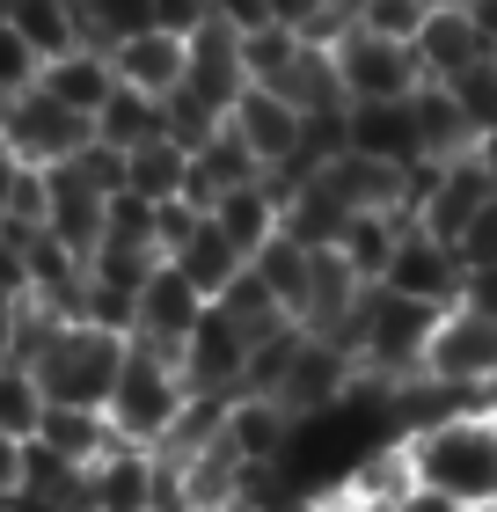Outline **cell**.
Segmentation results:
<instances>
[{"mask_svg":"<svg viewBox=\"0 0 497 512\" xmlns=\"http://www.w3.org/2000/svg\"><path fill=\"white\" fill-rule=\"evenodd\" d=\"M191 410V388H183V366L169 352H154V344H125V366H117V388H110V432L125 439V447H147L161 454V439L176 432V417Z\"/></svg>","mask_w":497,"mask_h":512,"instance_id":"cell-2","label":"cell"},{"mask_svg":"<svg viewBox=\"0 0 497 512\" xmlns=\"http://www.w3.org/2000/svg\"><path fill=\"white\" fill-rule=\"evenodd\" d=\"M205 308L212 300L191 286V278H183L169 256H161V271L147 278V286H139V322H132V344H154V352H183V344H191V330L205 322Z\"/></svg>","mask_w":497,"mask_h":512,"instance_id":"cell-9","label":"cell"},{"mask_svg":"<svg viewBox=\"0 0 497 512\" xmlns=\"http://www.w3.org/2000/svg\"><path fill=\"white\" fill-rule=\"evenodd\" d=\"M125 344L132 337H110V330H96V322H52L44 344L30 352L37 381H44V403L103 410L110 388H117V366H125Z\"/></svg>","mask_w":497,"mask_h":512,"instance_id":"cell-3","label":"cell"},{"mask_svg":"<svg viewBox=\"0 0 497 512\" xmlns=\"http://www.w3.org/2000/svg\"><path fill=\"white\" fill-rule=\"evenodd\" d=\"M337 81H344V103H410L424 88V66L410 44L395 37H373V30H344L337 44Z\"/></svg>","mask_w":497,"mask_h":512,"instance_id":"cell-6","label":"cell"},{"mask_svg":"<svg viewBox=\"0 0 497 512\" xmlns=\"http://www.w3.org/2000/svg\"><path fill=\"white\" fill-rule=\"evenodd\" d=\"M468 22H476V37H483V52L497 59V0H461Z\"/></svg>","mask_w":497,"mask_h":512,"instance_id":"cell-41","label":"cell"},{"mask_svg":"<svg viewBox=\"0 0 497 512\" xmlns=\"http://www.w3.org/2000/svg\"><path fill=\"white\" fill-rule=\"evenodd\" d=\"M286 439H293V417L271 403V395H227V410H220V447L242 461V469H278V454H286Z\"/></svg>","mask_w":497,"mask_h":512,"instance_id":"cell-12","label":"cell"},{"mask_svg":"<svg viewBox=\"0 0 497 512\" xmlns=\"http://www.w3.org/2000/svg\"><path fill=\"white\" fill-rule=\"evenodd\" d=\"M300 125H307V118H300L293 103H278L271 88H249V96L227 110V132L256 154V169H264V176L286 169V161L300 154Z\"/></svg>","mask_w":497,"mask_h":512,"instance_id":"cell-13","label":"cell"},{"mask_svg":"<svg viewBox=\"0 0 497 512\" xmlns=\"http://www.w3.org/2000/svg\"><path fill=\"white\" fill-rule=\"evenodd\" d=\"M22 469H30V439H8V432H0V505L22 498Z\"/></svg>","mask_w":497,"mask_h":512,"instance_id":"cell-38","label":"cell"},{"mask_svg":"<svg viewBox=\"0 0 497 512\" xmlns=\"http://www.w3.org/2000/svg\"><path fill=\"white\" fill-rule=\"evenodd\" d=\"M183 183H191V154H183L169 132H154L147 147L125 154V191H132V198L169 205V198H183Z\"/></svg>","mask_w":497,"mask_h":512,"instance_id":"cell-24","label":"cell"},{"mask_svg":"<svg viewBox=\"0 0 497 512\" xmlns=\"http://www.w3.org/2000/svg\"><path fill=\"white\" fill-rule=\"evenodd\" d=\"M439 88L454 96V110L468 118V132H476V139H490V132H497V59H476L468 74L439 81Z\"/></svg>","mask_w":497,"mask_h":512,"instance_id":"cell-31","label":"cell"},{"mask_svg":"<svg viewBox=\"0 0 497 512\" xmlns=\"http://www.w3.org/2000/svg\"><path fill=\"white\" fill-rule=\"evenodd\" d=\"M424 381L468 395V403H497V315L476 308V300H461V308L439 315L432 330V352H424Z\"/></svg>","mask_w":497,"mask_h":512,"instance_id":"cell-4","label":"cell"},{"mask_svg":"<svg viewBox=\"0 0 497 512\" xmlns=\"http://www.w3.org/2000/svg\"><path fill=\"white\" fill-rule=\"evenodd\" d=\"M15 183H22V161L0 147V227H8V205H15Z\"/></svg>","mask_w":497,"mask_h":512,"instance_id":"cell-42","label":"cell"},{"mask_svg":"<svg viewBox=\"0 0 497 512\" xmlns=\"http://www.w3.org/2000/svg\"><path fill=\"white\" fill-rule=\"evenodd\" d=\"M37 88H44L52 103H66L74 118H88V125H96V110L110 103V88H117V74H110V52L81 44V52H66V59H44V66H37Z\"/></svg>","mask_w":497,"mask_h":512,"instance_id":"cell-19","label":"cell"},{"mask_svg":"<svg viewBox=\"0 0 497 512\" xmlns=\"http://www.w3.org/2000/svg\"><path fill=\"white\" fill-rule=\"evenodd\" d=\"M8 22L22 30V44H30L37 59H66L81 52V0H8Z\"/></svg>","mask_w":497,"mask_h":512,"instance_id":"cell-22","label":"cell"},{"mask_svg":"<svg viewBox=\"0 0 497 512\" xmlns=\"http://www.w3.org/2000/svg\"><path fill=\"white\" fill-rule=\"evenodd\" d=\"M139 30H161L154 0H81V37L96 44V52H117V44L139 37Z\"/></svg>","mask_w":497,"mask_h":512,"instance_id":"cell-30","label":"cell"},{"mask_svg":"<svg viewBox=\"0 0 497 512\" xmlns=\"http://www.w3.org/2000/svg\"><path fill=\"white\" fill-rule=\"evenodd\" d=\"M322 512H329V505H322Z\"/></svg>","mask_w":497,"mask_h":512,"instance_id":"cell-45","label":"cell"},{"mask_svg":"<svg viewBox=\"0 0 497 512\" xmlns=\"http://www.w3.org/2000/svg\"><path fill=\"white\" fill-rule=\"evenodd\" d=\"M103 220H110V198L96 191V183H81V176H74V161L44 169V235H52V242L81 249V256H96Z\"/></svg>","mask_w":497,"mask_h":512,"instance_id":"cell-11","label":"cell"},{"mask_svg":"<svg viewBox=\"0 0 497 512\" xmlns=\"http://www.w3.org/2000/svg\"><path fill=\"white\" fill-rule=\"evenodd\" d=\"M271 96H278V103H293L300 118H337V110H344L337 52H329V44H300V52H293V66L271 81Z\"/></svg>","mask_w":497,"mask_h":512,"instance_id":"cell-20","label":"cell"},{"mask_svg":"<svg viewBox=\"0 0 497 512\" xmlns=\"http://www.w3.org/2000/svg\"><path fill=\"white\" fill-rule=\"evenodd\" d=\"M410 52H417V66H424V81H454V74H468L476 59H490L461 0H439V8H432V22L417 30V44H410Z\"/></svg>","mask_w":497,"mask_h":512,"instance_id":"cell-18","label":"cell"},{"mask_svg":"<svg viewBox=\"0 0 497 512\" xmlns=\"http://www.w3.org/2000/svg\"><path fill=\"white\" fill-rule=\"evenodd\" d=\"M37 447L59 454L66 469H96V461H103L110 447H125V439L110 432L103 410H66V403H52V410H44V425H37Z\"/></svg>","mask_w":497,"mask_h":512,"instance_id":"cell-21","label":"cell"},{"mask_svg":"<svg viewBox=\"0 0 497 512\" xmlns=\"http://www.w3.org/2000/svg\"><path fill=\"white\" fill-rule=\"evenodd\" d=\"M169 264H176L183 278H191V286H198L205 300H220V293L234 286V278L249 271V256L234 249V242H227V235H220L212 220H198V235L183 242V249H169Z\"/></svg>","mask_w":497,"mask_h":512,"instance_id":"cell-23","label":"cell"},{"mask_svg":"<svg viewBox=\"0 0 497 512\" xmlns=\"http://www.w3.org/2000/svg\"><path fill=\"white\" fill-rule=\"evenodd\" d=\"M381 293L424 300V308H461V300H468V264L454 256V242L424 235V227L410 220L395 235V256H388V271H381Z\"/></svg>","mask_w":497,"mask_h":512,"instance_id":"cell-7","label":"cell"},{"mask_svg":"<svg viewBox=\"0 0 497 512\" xmlns=\"http://www.w3.org/2000/svg\"><path fill=\"white\" fill-rule=\"evenodd\" d=\"M0 512H22V505H15V498H8V505H0Z\"/></svg>","mask_w":497,"mask_h":512,"instance_id":"cell-44","label":"cell"},{"mask_svg":"<svg viewBox=\"0 0 497 512\" xmlns=\"http://www.w3.org/2000/svg\"><path fill=\"white\" fill-rule=\"evenodd\" d=\"M454 256L468 264V286H476L483 271H497V198H490L483 213H476V220L461 227V242H454Z\"/></svg>","mask_w":497,"mask_h":512,"instance_id":"cell-35","label":"cell"},{"mask_svg":"<svg viewBox=\"0 0 497 512\" xmlns=\"http://www.w3.org/2000/svg\"><path fill=\"white\" fill-rule=\"evenodd\" d=\"M249 359H256V344L234 330L220 308H205V322L191 330V344L176 352L183 388H191V395H212V403H227V395L249 388Z\"/></svg>","mask_w":497,"mask_h":512,"instance_id":"cell-8","label":"cell"},{"mask_svg":"<svg viewBox=\"0 0 497 512\" xmlns=\"http://www.w3.org/2000/svg\"><path fill=\"white\" fill-rule=\"evenodd\" d=\"M161 483V454L147 447H110L96 469H88V512H147Z\"/></svg>","mask_w":497,"mask_h":512,"instance_id":"cell-17","label":"cell"},{"mask_svg":"<svg viewBox=\"0 0 497 512\" xmlns=\"http://www.w3.org/2000/svg\"><path fill=\"white\" fill-rule=\"evenodd\" d=\"M147 512H198V498L183 491V476L169 469V461H161V483H154V505Z\"/></svg>","mask_w":497,"mask_h":512,"instance_id":"cell-39","label":"cell"},{"mask_svg":"<svg viewBox=\"0 0 497 512\" xmlns=\"http://www.w3.org/2000/svg\"><path fill=\"white\" fill-rule=\"evenodd\" d=\"M322 183L351 205V213L410 220V169H388V161H366V154H337V161L322 169Z\"/></svg>","mask_w":497,"mask_h":512,"instance_id":"cell-16","label":"cell"},{"mask_svg":"<svg viewBox=\"0 0 497 512\" xmlns=\"http://www.w3.org/2000/svg\"><path fill=\"white\" fill-rule=\"evenodd\" d=\"M44 381H37V366H22V359H0V432L8 439H37L44 425Z\"/></svg>","mask_w":497,"mask_h":512,"instance_id":"cell-29","label":"cell"},{"mask_svg":"<svg viewBox=\"0 0 497 512\" xmlns=\"http://www.w3.org/2000/svg\"><path fill=\"white\" fill-rule=\"evenodd\" d=\"M30 235L22 227H0V308H30Z\"/></svg>","mask_w":497,"mask_h":512,"instance_id":"cell-36","label":"cell"},{"mask_svg":"<svg viewBox=\"0 0 497 512\" xmlns=\"http://www.w3.org/2000/svg\"><path fill=\"white\" fill-rule=\"evenodd\" d=\"M249 271L264 278V286H271V300H278V308H286V315L300 322V308H307V278H315V249H307V242H293L286 227H278V235L249 256Z\"/></svg>","mask_w":497,"mask_h":512,"instance_id":"cell-25","label":"cell"},{"mask_svg":"<svg viewBox=\"0 0 497 512\" xmlns=\"http://www.w3.org/2000/svg\"><path fill=\"white\" fill-rule=\"evenodd\" d=\"M395 512H461V505L446 498V491H432V483H410V491L395 498Z\"/></svg>","mask_w":497,"mask_h":512,"instance_id":"cell-40","label":"cell"},{"mask_svg":"<svg viewBox=\"0 0 497 512\" xmlns=\"http://www.w3.org/2000/svg\"><path fill=\"white\" fill-rule=\"evenodd\" d=\"M410 476L446 491L461 512H490L497 505V410H454L432 425L402 432Z\"/></svg>","mask_w":497,"mask_h":512,"instance_id":"cell-1","label":"cell"},{"mask_svg":"<svg viewBox=\"0 0 497 512\" xmlns=\"http://www.w3.org/2000/svg\"><path fill=\"white\" fill-rule=\"evenodd\" d=\"M300 30H286V22H264V30H249L242 37V66H249V88H271L278 74L293 66V52H300Z\"/></svg>","mask_w":497,"mask_h":512,"instance_id":"cell-33","label":"cell"},{"mask_svg":"<svg viewBox=\"0 0 497 512\" xmlns=\"http://www.w3.org/2000/svg\"><path fill=\"white\" fill-rule=\"evenodd\" d=\"M205 220L220 227V235H227L234 249H242V256H256V249H264V242L278 235V198L264 191V183H242V191H227Z\"/></svg>","mask_w":497,"mask_h":512,"instance_id":"cell-26","label":"cell"},{"mask_svg":"<svg viewBox=\"0 0 497 512\" xmlns=\"http://www.w3.org/2000/svg\"><path fill=\"white\" fill-rule=\"evenodd\" d=\"M154 132H161V103L117 81V88H110V103L96 110V139H103V147H117V154H132V147H147Z\"/></svg>","mask_w":497,"mask_h":512,"instance_id":"cell-28","label":"cell"},{"mask_svg":"<svg viewBox=\"0 0 497 512\" xmlns=\"http://www.w3.org/2000/svg\"><path fill=\"white\" fill-rule=\"evenodd\" d=\"M183 66H191V52H183L176 30H139L110 52V74L125 88H139V96H154V103H169L183 88Z\"/></svg>","mask_w":497,"mask_h":512,"instance_id":"cell-15","label":"cell"},{"mask_svg":"<svg viewBox=\"0 0 497 512\" xmlns=\"http://www.w3.org/2000/svg\"><path fill=\"white\" fill-rule=\"evenodd\" d=\"M205 15L249 37V30H264V22H271V0H205Z\"/></svg>","mask_w":497,"mask_h":512,"instance_id":"cell-37","label":"cell"},{"mask_svg":"<svg viewBox=\"0 0 497 512\" xmlns=\"http://www.w3.org/2000/svg\"><path fill=\"white\" fill-rule=\"evenodd\" d=\"M439 0H359L351 8V30H373V37H395V44H417V30L432 22Z\"/></svg>","mask_w":497,"mask_h":512,"instance_id":"cell-32","label":"cell"},{"mask_svg":"<svg viewBox=\"0 0 497 512\" xmlns=\"http://www.w3.org/2000/svg\"><path fill=\"white\" fill-rule=\"evenodd\" d=\"M88 139H96V125L74 118L66 103H52L44 88H22V96L0 103V147H8L22 169H59V161H74Z\"/></svg>","mask_w":497,"mask_h":512,"instance_id":"cell-5","label":"cell"},{"mask_svg":"<svg viewBox=\"0 0 497 512\" xmlns=\"http://www.w3.org/2000/svg\"><path fill=\"white\" fill-rule=\"evenodd\" d=\"M344 154L388 161V169H417V161H424V139H417L410 103H351V110H344Z\"/></svg>","mask_w":497,"mask_h":512,"instance_id":"cell-14","label":"cell"},{"mask_svg":"<svg viewBox=\"0 0 497 512\" xmlns=\"http://www.w3.org/2000/svg\"><path fill=\"white\" fill-rule=\"evenodd\" d=\"M37 52H30V44H22V30H15V22L8 15H0V103H8V96H22V88H37Z\"/></svg>","mask_w":497,"mask_h":512,"instance_id":"cell-34","label":"cell"},{"mask_svg":"<svg viewBox=\"0 0 497 512\" xmlns=\"http://www.w3.org/2000/svg\"><path fill=\"white\" fill-rule=\"evenodd\" d=\"M468 300H476V308H490V315H497V271H483L476 286H468Z\"/></svg>","mask_w":497,"mask_h":512,"instance_id":"cell-43","label":"cell"},{"mask_svg":"<svg viewBox=\"0 0 497 512\" xmlns=\"http://www.w3.org/2000/svg\"><path fill=\"white\" fill-rule=\"evenodd\" d=\"M410 220H388V213H351V227L337 235V256H344V271L359 278V286H381V271H388V256H395V235Z\"/></svg>","mask_w":497,"mask_h":512,"instance_id":"cell-27","label":"cell"},{"mask_svg":"<svg viewBox=\"0 0 497 512\" xmlns=\"http://www.w3.org/2000/svg\"><path fill=\"white\" fill-rule=\"evenodd\" d=\"M183 52H191V66H183V88H191L198 103H212L227 118L234 103L249 96V66H242V30H227V22H198L191 37H183Z\"/></svg>","mask_w":497,"mask_h":512,"instance_id":"cell-10","label":"cell"}]
</instances>
